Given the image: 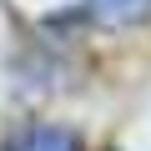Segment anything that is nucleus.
<instances>
[{
	"mask_svg": "<svg viewBox=\"0 0 151 151\" xmlns=\"http://www.w3.org/2000/svg\"><path fill=\"white\" fill-rule=\"evenodd\" d=\"M86 15L96 20V25H136V20H146L151 15V0H86Z\"/></svg>",
	"mask_w": 151,
	"mask_h": 151,
	"instance_id": "1",
	"label": "nucleus"
},
{
	"mask_svg": "<svg viewBox=\"0 0 151 151\" xmlns=\"http://www.w3.org/2000/svg\"><path fill=\"white\" fill-rule=\"evenodd\" d=\"M10 151H76V141L65 136V131H30L20 146H10Z\"/></svg>",
	"mask_w": 151,
	"mask_h": 151,
	"instance_id": "2",
	"label": "nucleus"
}]
</instances>
